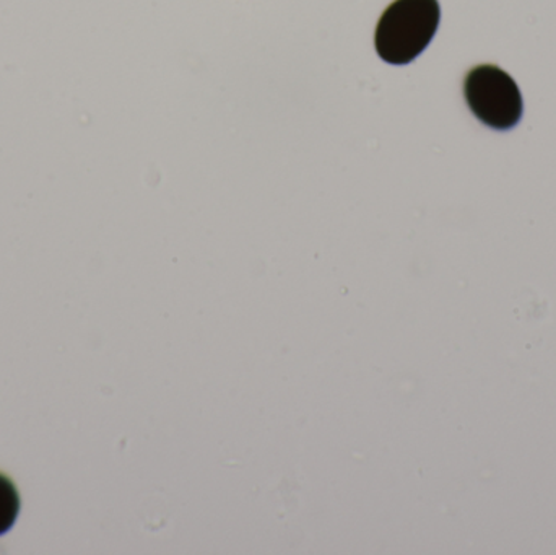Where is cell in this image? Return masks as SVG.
Returning <instances> with one entry per match:
<instances>
[{"label":"cell","instance_id":"1","mask_svg":"<svg viewBox=\"0 0 556 555\" xmlns=\"http://www.w3.org/2000/svg\"><path fill=\"white\" fill-rule=\"evenodd\" d=\"M440 20L438 0H395L382 13L376 28L379 58L394 65L415 61L437 35Z\"/></svg>","mask_w":556,"mask_h":555},{"label":"cell","instance_id":"2","mask_svg":"<svg viewBox=\"0 0 556 555\" xmlns=\"http://www.w3.org/2000/svg\"><path fill=\"white\" fill-rule=\"evenodd\" d=\"M464 97L477 119L495 130L518 126L525 113L515 78L498 65H477L464 81Z\"/></svg>","mask_w":556,"mask_h":555},{"label":"cell","instance_id":"3","mask_svg":"<svg viewBox=\"0 0 556 555\" xmlns=\"http://www.w3.org/2000/svg\"><path fill=\"white\" fill-rule=\"evenodd\" d=\"M20 495L12 479L0 475V537L9 533L20 514Z\"/></svg>","mask_w":556,"mask_h":555}]
</instances>
